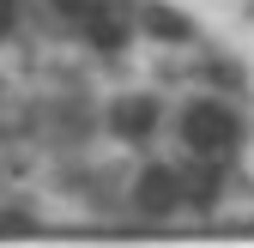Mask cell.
<instances>
[{
  "instance_id": "1",
  "label": "cell",
  "mask_w": 254,
  "mask_h": 248,
  "mask_svg": "<svg viewBox=\"0 0 254 248\" xmlns=\"http://www.w3.org/2000/svg\"><path fill=\"white\" fill-rule=\"evenodd\" d=\"M176 133H182V151H188V158H218V164H236V151L248 145V121H242V109H236L230 97L206 91V97L182 103Z\"/></svg>"
},
{
  "instance_id": "2",
  "label": "cell",
  "mask_w": 254,
  "mask_h": 248,
  "mask_svg": "<svg viewBox=\"0 0 254 248\" xmlns=\"http://www.w3.org/2000/svg\"><path fill=\"white\" fill-rule=\"evenodd\" d=\"M127 200H133L139 218H170V212H182L188 206V194H182V164H145L133 176V188H127Z\"/></svg>"
},
{
  "instance_id": "3",
  "label": "cell",
  "mask_w": 254,
  "mask_h": 248,
  "mask_svg": "<svg viewBox=\"0 0 254 248\" xmlns=\"http://www.w3.org/2000/svg\"><path fill=\"white\" fill-rule=\"evenodd\" d=\"M157 127H164V103H157V97H139V91H133V97H115L103 109V133L121 139V145H151Z\"/></svg>"
},
{
  "instance_id": "4",
  "label": "cell",
  "mask_w": 254,
  "mask_h": 248,
  "mask_svg": "<svg viewBox=\"0 0 254 248\" xmlns=\"http://www.w3.org/2000/svg\"><path fill=\"white\" fill-rule=\"evenodd\" d=\"M139 37L164 43V49H188L200 30H194V18L182 6H170V0H139Z\"/></svg>"
},
{
  "instance_id": "5",
  "label": "cell",
  "mask_w": 254,
  "mask_h": 248,
  "mask_svg": "<svg viewBox=\"0 0 254 248\" xmlns=\"http://www.w3.org/2000/svg\"><path fill=\"white\" fill-rule=\"evenodd\" d=\"M97 6H103V0H49V12H55L61 24H67V30H79V24H85L91 12H97Z\"/></svg>"
},
{
  "instance_id": "6",
  "label": "cell",
  "mask_w": 254,
  "mask_h": 248,
  "mask_svg": "<svg viewBox=\"0 0 254 248\" xmlns=\"http://www.w3.org/2000/svg\"><path fill=\"white\" fill-rule=\"evenodd\" d=\"M200 79L218 85V91H236V85H242V73L230 67V61H200Z\"/></svg>"
},
{
  "instance_id": "7",
  "label": "cell",
  "mask_w": 254,
  "mask_h": 248,
  "mask_svg": "<svg viewBox=\"0 0 254 248\" xmlns=\"http://www.w3.org/2000/svg\"><path fill=\"white\" fill-rule=\"evenodd\" d=\"M18 18H24V12H18V0H0V43H12V37H18Z\"/></svg>"
},
{
  "instance_id": "8",
  "label": "cell",
  "mask_w": 254,
  "mask_h": 248,
  "mask_svg": "<svg viewBox=\"0 0 254 248\" xmlns=\"http://www.w3.org/2000/svg\"><path fill=\"white\" fill-rule=\"evenodd\" d=\"M37 218H30V212H0V230H30Z\"/></svg>"
}]
</instances>
